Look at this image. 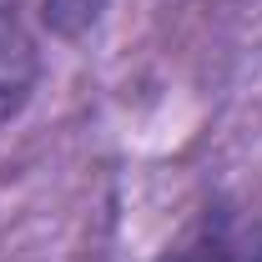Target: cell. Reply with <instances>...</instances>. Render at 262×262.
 Listing matches in <instances>:
<instances>
[{"label":"cell","mask_w":262,"mask_h":262,"mask_svg":"<svg viewBox=\"0 0 262 262\" xmlns=\"http://www.w3.org/2000/svg\"><path fill=\"white\" fill-rule=\"evenodd\" d=\"M162 262H262V217L237 202H212L171 237Z\"/></svg>","instance_id":"1"},{"label":"cell","mask_w":262,"mask_h":262,"mask_svg":"<svg viewBox=\"0 0 262 262\" xmlns=\"http://www.w3.org/2000/svg\"><path fill=\"white\" fill-rule=\"evenodd\" d=\"M40 76V51L26 15V0H0V126L20 116Z\"/></svg>","instance_id":"2"},{"label":"cell","mask_w":262,"mask_h":262,"mask_svg":"<svg viewBox=\"0 0 262 262\" xmlns=\"http://www.w3.org/2000/svg\"><path fill=\"white\" fill-rule=\"evenodd\" d=\"M96 5H101V0H51V10H46V15H51L56 26H81V20H91V15H96Z\"/></svg>","instance_id":"3"}]
</instances>
